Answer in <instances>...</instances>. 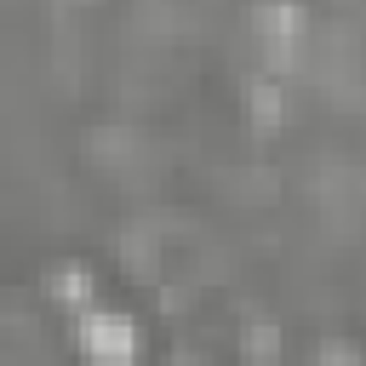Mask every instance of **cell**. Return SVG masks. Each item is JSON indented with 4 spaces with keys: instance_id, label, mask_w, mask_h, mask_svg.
<instances>
[{
    "instance_id": "cell-2",
    "label": "cell",
    "mask_w": 366,
    "mask_h": 366,
    "mask_svg": "<svg viewBox=\"0 0 366 366\" xmlns=\"http://www.w3.org/2000/svg\"><path fill=\"white\" fill-rule=\"evenodd\" d=\"M274 349H280L274 326L269 320H252L246 326V366H274Z\"/></svg>"
},
{
    "instance_id": "cell-3",
    "label": "cell",
    "mask_w": 366,
    "mask_h": 366,
    "mask_svg": "<svg viewBox=\"0 0 366 366\" xmlns=\"http://www.w3.org/2000/svg\"><path fill=\"white\" fill-rule=\"evenodd\" d=\"M252 120L257 126H274L280 120V92L274 86H252Z\"/></svg>"
},
{
    "instance_id": "cell-1",
    "label": "cell",
    "mask_w": 366,
    "mask_h": 366,
    "mask_svg": "<svg viewBox=\"0 0 366 366\" xmlns=\"http://www.w3.org/2000/svg\"><path fill=\"white\" fill-rule=\"evenodd\" d=\"M80 349L92 366H132L137 360V332L120 320V315H97L80 326Z\"/></svg>"
},
{
    "instance_id": "cell-4",
    "label": "cell",
    "mask_w": 366,
    "mask_h": 366,
    "mask_svg": "<svg viewBox=\"0 0 366 366\" xmlns=\"http://www.w3.org/2000/svg\"><path fill=\"white\" fill-rule=\"evenodd\" d=\"M51 292H57V297H69V303H74V297H86V292H92V280H86V274H80V269H57V280H51Z\"/></svg>"
},
{
    "instance_id": "cell-5",
    "label": "cell",
    "mask_w": 366,
    "mask_h": 366,
    "mask_svg": "<svg viewBox=\"0 0 366 366\" xmlns=\"http://www.w3.org/2000/svg\"><path fill=\"white\" fill-rule=\"evenodd\" d=\"M315 366H355V355H349V349H320Z\"/></svg>"
}]
</instances>
